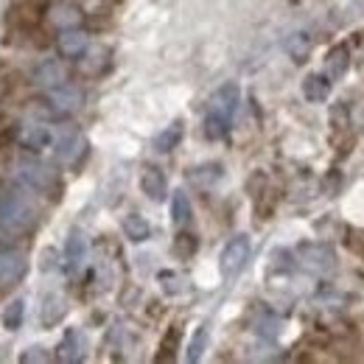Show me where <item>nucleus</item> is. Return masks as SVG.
<instances>
[{"mask_svg":"<svg viewBox=\"0 0 364 364\" xmlns=\"http://www.w3.org/2000/svg\"><path fill=\"white\" fill-rule=\"evenodd\" d=\"M34 222V208L23 193H0V230H23Z\"/></svg>","mask_w":364,"mask_h":364,"instance_id":"nucleus-1","label":"nucleus"},{"mask_svg":"<svg viewBox=\"0 0 364 364\" xmlns=\"http://www.w3.org/2000/svg\"><path fill=\"white\" fill-rule=\"evenodd\" d=\"M50 140H53V154H56L59 163H73L82 154V149H85V135L76 127H70V124L56 127V132L50 135Z\"/></svg>","mask_w":364,"mask_h":364,"instance_id":"nucleus-2","label":"nucleus"},{"mask_svg":"<svg viewBox=\"0 0 364 364\" xmlns=\"http://www.w3.org/2000/svg\"><path fill=\"white\" fill-rule=\"evenodd\" d=\"M247 261H250V238L247 235H235L228 247H225L222 258H219V269L230 280V277H235V274L247 267Z\"/></svg>","mask_w":364,"mask_h":364,"instance_id":"nucleus-3","label":"nucleus"},{"mask_svg":"<svg viewBox=\"0 0 364 364\" xmlns=\"http://www.w3.org/2000/svg\"><path fill=\"white\" fill-rule=\"evenodd\" d=\"M297 258H300V264L309 272H317V274L331 272L336 267V255H333V250L328 244H303L300 252H297Z\"/></svg>","mask_w":364,"mask_h":364,"instance_id":"nucleus-4","label":"nucleus"},{"mask_svg":"<svg viewBox=\"0 0 364 364\" xmlns=\"http://www.w3.org/2000/svg\"><path fill=\"white\" fill-rule=\"evenodd\" d=\"M238 101H241L238 85H235V82H228V85H222L219 90L210 95V112L219 115V118H225L230 124V118H232L235 109H238Z\"/></svg>","mask_w":364,"mask_h":364,"instance_id":"nucleus-5","label":"nucleus"},{"mask_svg":"<svg viewBox=\"0 0 364 364\" xmlns=\"http://www.w3.org/2000/svg\"><path fill=\"white\" fill-rule=\"evenodd\" d=\"M17 180L23 182L28 191H48L53 182V171H48V166L34 163V160H23L17 166Z\"/></svg>","mask_w":364,"mask_h":364,"instance_id":"nucleus-6","label":"nucleus"},{"mask_svg":"<svg viewBox=\"0 0 364 364\" xmlns=\"http://www.w3.org/2000/svg\"><path fill=\"white\" fill-rule=\"evenodd\" d=\"M48 101L59 112H76L85 104V92L79 90V87H73V85H59V87H50Z\"/></svg>","mask_w":364,"mask_h":364,"instance_id":"nucleus-7","label":"nucleus"},{"mask_svg":"<svg viewBox=\"0 0 364 364\" xmlns=\"http://www.w3.org/2000/svg\"><path fill=\"white\" fill-rule=\"evenodd\" d=\"M85 261H87V238L79 230H73L65 244V267L70 274H76L85 269Z\"/></svg>","mask_w":364,"mask_h":364,"instance_id":"nucleus-8","label":"nucleus"},{"mask_svg":"<svg viewBox=\"0 0 364 364\" xmlns=\"http://www.w3.org/2000/svg\"><path fill=\"white\" fill-rule=\"evenodd\" d=\"M26 269H28L26 255H20V252H0V286H14L17 280H23Z\"/></svg>","mask_w":364,"mask_h":364,"instance_id":"nucleus-9","label":"nucleus"},{"mask_svg":"<svg viewBox=\"0 0 364 364\" xmlns=\"http://www.w3.org/2000/svg\"><path fill=\"white\" fill-rule=\"evenodd\" d=\"M140 191H143L151 202H163V199H166V177H163V171L154 168V166L143 168V174H140Z\"/></svg>","mask_w":364,"mask_h":364,"instance_id":"nucleus-10","label":"nucleus"},{"mask_svg":"<svg viewBox=\"0 0 364 364\" xmlns=\"http://www.w3.org/2000/svg\"><path fill=\"white\" fill-rule=\"evenodd\" d=\"M348 68H350V50L348 46H336L328 50V56H325V76L333 82V79H342L345 73H348Z\"/></svg>","mask_w":364,"mask_h":364,"instance_id":"nucleus-11","label":"nucleus"},{"mask_svg":"<svg viewBox=\"0 0 364 364\" xmlns=\"http://www.w3.org/2000/svg\"><path fill=\"white\" fill-rule=\"evenodd\" d=\"M34 82L40 85V87H59L62 82H65V68H62V62H56V59H46L37 70H34Z\"/></svg>","mask_w":364,"mask_h":364,"instance_id":"nucleus-12","label":"nucleus"},{"mask_svg":"<svg viewBox=\"0 0 364 364\" xmlns=\"http://www.w3.org/2000/svg\"><path fill=\"white\" fill-rule=\"evenodd\" d=\"M303 95H306V101H311V104H322V101L331 95V79L322 76V73L306 76V79H303Z\"/></svg>","mask_w":364,"mask_h":364,"instance_id":"nucleus-13","label":"nucleus"},{"mask_svg":"<svg viewBox=\"0 0 364 364\" xmlns=\"http://www.w3.org/2000/svg\"><path fill=\"white\" fill-rule=\"evenodd\" d=\"M79 20H82V11H79V6H73V3H56L53 9H50V23L56 26V28H76L79 26Z\"/></svg>","mask_w":364,"mask_h":364,"instance_id":"nucleus-14","label":"nucleus"},{"mask_svg":"<svg viewBox=\"0 0 364 364\" xmlns=\"http://www.w3.org/2000/svg\"><path fill=\"white\" fill-rule=\"evenodd\" d=\"M59 50L65 56H82L87 50V34L85 31H76V28H65L62 37H59Z\"/></svg>","mask_w":364,"mask_h":364,"instance_id":"nucleus-15","label":"nucleus"},{"mask_svg":"<svg viewBox=\"0 0 364 364\" xmlns=\"http://www.w3.org/2000/svg\"><path fill=\"white\" fill-rule=\"evenodd\" d=\"M286 53H289L297 65H303V62L309 59V53H311V37H309L306 31L291 34V37L286 40Z\"/></svg>","mask_w":364,"mask_h":364,"instance_id":"nucleus-16","label":"nucleus"},{"mask_svg":"<svg viewBox=\"0 0 364 364\" xmlns=\"http://www.w3.org/2000/svg\"><path fill=\"white\" fill-rule=\"evenodd\" d=\"M48 140H50V132H48L43 124H26L23 132H20V143L26 149H43Z\"/></svg>","mask_w":364,"mask_h":364,"instance_id":"nucleus-17","label":"nucleus"},{"mask_svg":"<svg viewBox=\"0 0 364 364\" xmlns=\"http://www.w3.org/2000/svg\"><path fill=\"white\" fill-rule=\"evenodd\" d=\"M62 317H65V297L62 294H48L46 303H43V325L50 328Z\"/></svg>","mask_w":364,"mask_h":364,"instance_id":"nucleus-18","label":"nucleus"},{"mask_svg":"<svg viewBox=\"0 0 364 364\" xmlns=\"http://www.w3.org/2000/svg\"><path fill=\"white\" fill-rule=\"evenodd\" d=\"M59 359L62 362H79L82 359V336L76 331H68L62 345H59Z\"/></svg>","mask_w":364,"mask_h":364,"instance_id":"nucleus-19","label":"nucleus"},{"mask_svg":"<svg viewBox=\"0 0 364 364\" xmlns=\"http://www.w3.org/2000/svg\"><path fill=\"white\" fill-rule=\"evenodd\" d=\"M196 250H199V238H196V235H191V232H180V235H174L171 252H174L180 261L193 258V255H196Z\"/></svg>","mask_w":364,"mask_h":364,"instance_id":"nucleus-20","label":"nucleus"},{"mask_svg":"<svg viewBox=\"0 0 364 364\" xmlns=\"http://www.w3.org/2000/svg\"><path fill=\"white\" fill-rule=\"evenodd\" d=\"M124 232H127L129 241H146L151 228H149V222H146L140 213H129V216L124 219Z\"/></svg>","mask_w":364,"mask_h":364,"instance_id":"nucleus-21","label":"nucleus"},{"mask_svg":"<svg viewBox=\"0 0 364 364\" xmlns=\"http://www.w3.org/2000/svg\"><path fill=\"white\" fill-rule=\"evenodd\" d=\"M171 219H174V225H185L191 219V199L185 191H174V196H171Z\"/></svg>","mask_w":364,"mask_h":364,"instance_id":"nucleus-22","label":"nucleus"},{"mask_svg":"<svg viewBox=\"0 0 364 364\" xmlns=\"http://www.w3.org/2000/svg\"><path fill=\"white\" fill-rule=\"evenodd\" d=\"M219 177H222V166H216V163H208V166H199L191 171V182H196L199 188H210Z\"/></svg>","mask_w":364,"mask_h":364,"instance_id":"nucleus-23","label":"nucleus"},{"mask_svg":"<svg viewBox=\"0 0 364 364\" xmlns=\"http://www.w3.org/2000/svg\"><path fill=\"white\" fill-rule=\"evenodd\" d=\"M180 140H182V124H180V121H174V124H171L166 132H160V135H157V140H154V149H157V151H171V149H174Z\"/></svg>","mask_w":364,"mask_h":364,"instance_id":"nucleus-24","label":"nucleus"},{"mask_svg":"<svg viewBox=\"0 0 364 364\" xmlns=\"http://www.w3.org/2000/svg\"><path fill=\"white\" fill-rule=\"evenodd\" d=\"M208 339H210L208 325H202V328L193 333L191 345H188V362H199V359H202V353H205V348H208Z\"/></svg>","mask_w":364,"mask_h":364,"instance_id":"nucleus-25","label":"nucleus"},{"mask_svg":"<svg viewBox=\"0 0 364 364\" xmlns=\"http://www.w3.org/2000/svg\"><path fill=\"white\" fill-rule=\"evenodd\" d=\"M23 311H26V303H23V300H11V303H9L6 314H3V322H6V328H9V331H17V328H20V322H23Z\"/></svg>","mask_w":364,"mask_h":364,"instance_id":"nucleus-26","label":"nucleus"},{"mask_svg":"<svg viewBox=\"0 0 364 364\" xmlns=\"http://www.w3.org/2000/svg\"><path fill=\"white\" fill-rule=\"evenodd\" d=\"M177 345H180V325H174L166 336H163V345H160V356H157V362H166V359H171L174 356V350H177Z\"/></svg>","mask_w":364,"mask_h":364,"instance_id":"nucleus-27","label":"nucleus"},{"mask_svg":"<svg viewBox=\"0 0 364 364\" xmlns=\"http://www.w3.org/2000/svg\"><path fill=\"white\" fill-rule=\"evenodd\" d=\"M225 132H228V121L210 112V115H208V121H205V135L210 137V140H219Z\"/></svg>","mask_w":364,"mask_h":364,"instance_id":"nucleus-28","label":"nucleus"},{"mask_svg":"<svg viewBox=\"0 0 364 364\" xmlns=\"http://www.w3.org/2000/svg\"><path fill=\"white\" fill-rule=\"evenodd\" d=\"M331 118H333L336 129H345V127L350 124V115H348V107H345V104H333V107H331Z\"/></svg>","mask_w":364,"mask_h":364,"instance_id":"nucleus-29","label":"nucleus"},{"mask_svg":"<svg viewBox=\"0 0 364 364\" xmlns=\"http://www.w3.org/2000/svg\"><path fill=\"white\" fill-rule=\"evenodd\" d=\"M160 280H163V289H166V294H180L182 291V277L174 272H163L160 274Z\"/></svg>","mask_w":364,"mask_h":364,"instance_id":"nucleus-30","label":"nucleus"},{"mask_svg":"<svg viewBox=\"0 0 364 364\" xmlns=\"http://www.w3.org/2000/svg\"><path fill=\"white\" fill-rule=\"evenodd\" d=\"M277 319H267V322H261V328H258V333H267V336H277Z\"/></svg>","mask_w":364,"mask_h":364,"instance_id":"nucleus-31","label":"nucleus"},{"mask_svg":"<svg viewBox=\"0 0 364 364\" xmlns=\"http://www.w3.org/2000/svg\"><path fill=\"white\" fill-rule=\"evenodd\" d=\"M48 356H43V353H26L23 356V362H46Z\"/></svg>","mask_w":364,"mask_h":364,"instance_id":"nucleus-32","label":"nucleus"}]
</instances>
